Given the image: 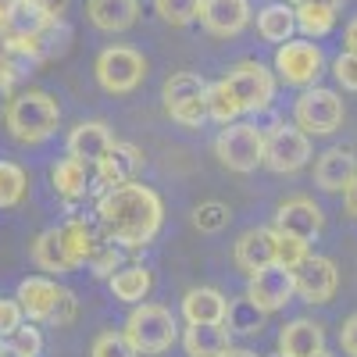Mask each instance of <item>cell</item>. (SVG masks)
I'll return each instance as SVG.
<instances>
[{
	"mask_svg": "<svg viewBox=\"0 0 357 357\" xmlns=\"http://www.w3.org/2000/svg\"><path fill=\"white\" fill-rule=\"evenodd\" d=\"M161 222H165V204L139 178L97 193V225L122 250H143L146 243H154Z\"/></svg>",
	"mask_w": 357,
	"mask_h": 357,
	"instance_id": "6da1fadb",
	"label": "cell"
},
{
	"mask_svg": "<svg viewBox=\"0 0 357 357\" xmlns=\"http://www.w3.org/2000/svg\"><path fill=\"white\" fill-rule=\"evenodd\" d=\"M57 126H61V104L50 93H43V89H22V93H15L4 107L8 136L25 143V146L47 143L57 132Z\"/></svg>",
	"mask_w": 357,
	"mask_h": 357,
	"instance_id": "7a4b0ae2",
	"label": "cell"
},
{
	"mask_svg": "<svg viewBox=\"0 0 357 357\" xmlns=\"http://www.w3.org/2000/svg\"><path fill=\"white\" fill-rule=\"evenodd\" d=\"M122 333L139 357H158V354H168L172 343L178 340V325H175V314L168 307L143 301L129 311Z\"/></svg>",
	"mask_w": 357,
	"mask_h": 357,
	"instance_id": "3957f363",
	"label": "cell"
},
{
	"mask_svg": "<svg viewBox=\"0 0 357 357\" xmlns=\"http://www.w3.org/2000/svg\"><path fill=\"white\" fill-rule=\"evenodd\" d=\"M215 158L236 175L257 172L264 165V129H257L254 122L222 126V132L215 136Z\"/></svg>",
	"mask_w": 357,
	"mask_h": 357,
	"instance_id": "277c9868",
	"label": "cell"
},
{
	"mask_svg": "<svg viewBox=\"0 0 357 357\" xmlns=\"http://www.w3.org/2000/svg\"><path fill=\"white\" fill-rule=\"evenodd\" d=\"M161 100L172 122L183 129H200L207 122V82L197 72H175L161 86Z\"/></svg>",
	"mask_w": 357,
	"mask_h": 357,
	"instance_id": "5b68a950",
	"label": "cell"
},
{
	"mask_svg": "<svg viewBox=\"0 0 357 357\" xmlns=\"http://www.w3.org/2000/svg\"><path fill=\"white\" fill-rule=\"evenodd\" d=\"M343 118H347L343 97L325 86L301 89V97L293 104V126L307 136H333L343 126Z\"/></svg>",
	"mask_w": 357,
	"mask_h": 357,
	"instance_id": "8992f818",
	"label": "cell"
},
{
	"mask_svg": "<svg viewBox=\"0 0 357 357\" xmlns=\"http://www.w3.org/2000/svg\"><path fill=\"white\" fill-rule=\"evenodd\" d=\"M97 82L104 93H114V97H126L132 93V89H139V82L146 79V57L132 47H122V43H114V47H104L97 54Z\"/></svg>",
	"mask_w": 357,
	"mask_h": 357,
	"instance_id": "52a82bcc",
	"label": "cell"
},
{
	"mask_svg": "<svg viewBox=\"0 0 357 357\" xmlns=\"http://www.w3.org/2000/svg\"><path fill=\"white\" fill-rule=\"evenodd\" d=\"M311 161V136L289 122H275L264 132V168L275 175H293Z\"/></svg>",
	"mask_w": 357,
	"mask_h": 357,
	"instance_id": "ba28073f",
	"label": "cell"
},
{
	"mask_svg": "<svg viewBox=\"0 0 357 357\" xmlns=\"http://www.w3.org/2000/svg\"><path fill=\"white\" fill-rule=\"evenodd\" d=\"M225 82L236 93V100H240L243 114H261V111L272 107V100H275V72L264 68L261 61L232 65L225 72Z\"/></svg>",
	"mask_w": 357,
	"mask_h": 357,
	"instance_id": "9c48e42d",
	"label": "cell"
},
{
	"mask_svg": "<svg viewBox=\"0 0 357 357\" xmlns=\"http://www.w3.org/2000/svg\"><path fill=\"white\" fill-rule=\"evenodd\" d=\"M321 65H325V54L314 40H289L275 50V79L296 89L318 86Z\"/></svg>",
	"mask_w": 357,
	"mask_h": 357,
	"instance_id": "30bf717a",
	"label": "cell"
},
{
	"mask_svg": "<svg viewBox=\"0 0 357 357\" xmlns=\"http://www.w3.org/2000/svg\"><path fill=\"white\" fill-rule=\"evenodd\" d=\"M243 296L261 314H275L296 296L293 272H286V268H279V264H268V268H261V272L247 275V293Z\"/></svg>",
	"mask_w": 357,
	"mask_h": 357,
	"instance_id": "8fae6325",
	"label": "cell"
},
{
	"mask_svg": "<svg viewBox=\"0 0 357 357\" xmlns=\"http://www.w3.org/2000/svg\"><path fill=\"white\" fill-rule=\"evenodd\" d=\"M293 286H296V296L307 304H329L336 289H340V268L333 257H321V254H311L301 268L293 272Z\"/></svg>",
	"mask_w": 357,
	"mask_h": 357,
	"instance_id": "7c38bea8",
	"label": "cell"
},
{
	"mask_svg": "<svg viewBox=\"0 0 357 357\" xmlns=\"http://www.w3.org/2000/svg\"><path fill=\"white\" fill-rule=\"evenodd\" d=\"M139 172H143V151L136 143L114 139L107 158L100 165H93V190H89V193H104V190H114V186L136 183Z\"/></svg>",
	"mask_w": 357,
	"mask_h": 357,
	"instance_id": "4fadbf2b",
	"label": "cell"
},
{
	"mask_svg": "<svg viewBox=\"0 0 357 357\" xmlns=\"http://www.w3.org/2000/svg\"><path fill=\"white\" fill-rule=\"evenodd\" d=\"M250 18H254L250 0H204L197 22L204 25V33L229 40V36H240L250 25Z\"/></svg>",
	"mask_w": 357,
	"mask_h": 357,
	"instance_id": "5bb4252c",
	"label": "cell"
},
{
	"mask_svg": "<svg viewBox=\"0 0 357 357\" xmlns=\"http://www.w3.org/2000/svg\"><path fill=\"white\" fill-rule=\"evenodd\" d=\"M61 293L65 286H57L50 275H29L18 282V293H15V301L25 314V321H36V325H50L54 311H57V301H61Z\"/></svg>",
	"mask_w": 357,
	"mask_h": 357,
	"instance_id": "9a60e30c",
	"label": "cell"
},
{
	"mask_svg": "<svg viewBox=\"0 0 357 357\" xmlns=\"http://www.w3.org/2000/svg\"><path fill=\"white\" fill-rule=\"evenodd\" d=\"M272 229L279 232H289V236H301V240H318L321 229H325V215L321 207L311 200V197H289L275 207V222Z\"/></svg>",
	"mask_w": 357,
	"mask_h": 357,
	"instance_id": "2e32d148",
	"label": "cell"
},
{
	"mask_svg": "<svg viewBox=\"0 0 357 357\" xmlns=\"http://www.w3.org/2000/svg\"><path fill=\"white\" fill-rule=\"evenodd\" d=\"M57 236H61V247H65L72 268H86L89 257L97 254V247L107 240L97 225V218H65L57 225Z\"/></svg>",
	"mask_w": 357,
	"mask_h": 357,
	"instance_id": "e0dca14e",
	"label": "cell"
},
{
	"mask_svg": "<svg viewBox=\"0 0 357 357\" xmlns=\"http://www.w3.org/2000/svg\"><path fill=\"white\" fill-rule=\"evenodd\" d=\"M232 261L247 275L261 272V268H268V264H275V229L272 225L247 229L240 240L232 243Z\"/></svg>",
	"mask_w": 357,
	"mask_h": 357,
	"instance_id": "ac0fdd59",
	"label": "cell"
},
{
	"mask_svg": "<svg viewBox=\"0 0 357 357\" xmlns=\"http://www.w3.org/2000/svg\"><path fill=\"white\" fill-rule=\"evenodd\" d=\"M354 175H357V154L347 146H329L314 161V186L325 193H343Z\"/></svg>",
	"mask_w": 357,
	"mask_h": 357,
	"instance_id": "d6986e66",
	"label": "cell"
},
{
	"mask_svg": "<svg viewBox=\"0 0 357 357\" xmlns=\"http://www.w3.org/2000/svg\"><path fill=\"white\" fill-rule=\"evenodd\" d=\"M65 146H68V158H79L86 165H100L114 146V132L107 129V122H79L68 132Z\"/></svg>",
	"mask_w": 357,
	"mask_h": 357,
	"instance_id": "ffe728a7",
	"label": "cell"
},
{
	"mask_svg": "<svg viewBox=\"0 0 357 357\" xmlns=\"http://www.w3.org/2000/svg\"><path fill=\"white\" fill-rule=\"evenodd\" d=\"M229 296L215 286H193L183 296V318L186 325H225Z\"/></svg>",
	"mask_w": 357,
	"mask_h": 357,
	"instance_id": "44dd1931",
	"label": "cell"
},
{
	"mask_svg": "<svg viewBox=\"0 0 357 357\" xmlns=\"http://www.w3.org/2000/svg\"><path fill=\"white\" fill-rule=\"evenodd\" d=\"M50 183H54V193L61 200H82L89 190H93V165H86L79 158H61L54 168H50Z\"/></svg>",
	"mask_w": 357,
	"mask_h": 357,
	"instance_id": "7402d4cb",
	"label": "cell"
},
{
	"mask_svg": "<svg viewBox=\"0 0 357 357\" xmlns=\"http://www.w3.org/2000/svg\"><path fill=\"white\" fill-rule=\"evenodd\" d=\"M325 350V333H321V325L311 321V318H293L282 325V333H279V354L282 357H311Z\"/></svg>",
	"mask_w": 357,
	"mask_h": 357,
	"instance_id": "603a6c76",
	"label": "cell"
},
{
	"mask_svg": "<svg viewBox=\"0 0 357 357\" xmlns=\"http://www.w3.org/2000/svg\"><path fill=\"white\" fill-rule=\"evenodd\" d=\"M86 15L100 33H126L139 18V0H86Z\"/></svg>",
	"mask_w": 357,
	"mask_h": 357,
	"instance_id": "cb8c5ba5",
	"label": "cell"
},
{
	"mask_svg": "<svg viewBox=\"0 0 357 357\" xmlns=\"http://www.w3.org/2000/svg\"><path fill=\"white\" fill-rule=\"evenodd\" d=\"M232 347V333L225 325H186L183 350L186 357H222Z\"/></svg>",
	"mask_w": 357,
	"mask_h": 357,
	"instance_id": "d4e9b609",
	"label": "cell"
},
{
	"mask_svg": "<svg viewBox=\"0 0 357 357\" xmlns=\"http://www.w3.org/2000/svg\"><path fill=\"white\" fill-rule=\"evenodd\" d=\"M29 257H33V264L40 268V272H50V275H68V272H75L72 261H68V254H65V247H61L57 225H54V229H43V232L36 236L33 247H29Z\"/></svg>",
	"mask_w": 357,
	"mask_h": 357,
	"instance_id": "484cf974",
	"label": "cell"
},
{
	"mask_svg": "<svg viewBox=\"0 0 357 357\" xmlns=\"http://www.w3.org/2000/svg\"><path fill=\"white\" fill-rule=\"evenodd\" d=\"M107 286H111V293H114V301L136 307V304L146 301V293H151L154 279H151V272H146L143 264H122V268H118V272L107 279Z\"/></svg>",
	"mask_w": 357,
	"mask_h": 357,
	"instance_id": "4316f807",
	"label": "cell"
},
{
	"mask_svg": "<svg viewBox=\"0 0 357 357\" xmlns=\"http://www.w3.org/2000/svg\"><path fill=\"white\" fill-rule=\"evenodd\" d=\"M293 33H296V11L286 4H268V8H261L257 11V36L261 40H268V43H289L293 40Z\"/></svg>",
	"mask_w": 357,
	"mask_h": 357,
	"instance_id": "83f0119b",
	"label": "cell"
},
{
	"mask_svg": "<svg viewBox=\"0 0 357 357\" xmlns=\"http://www.w3.org/2000/svg\"><path fill=\"white\" fill-rule=\"evenodd\" d=\"M296 11V33H304L307 40H321L336 29V11L325 4H311V0H301L293 8Z\"/></svg>",
	"mask_w": 357,
	"mask_h": 357,
	"instance_id": "f1b7e54d",
	"label": "cell"
},
{
	"mask_svg": "<svg viewBox=\"0 0 357 357\" xmlns=\"http://www.w3.org/2000/svg\"><path fill=\"white\" fill-rule=\"evenodd\" d=\"M240 114H243V107H240V100H236V93L229 89L225 79L207 82V122H215V126H232Z\"/></svg>",
	"mask_w": 357,
	"mask_h": 357,
	"instance_id": "f546056e",
	"label": "cell"
},
{
	"mask_svg": "<svg viewBox=\"0 0 357 357\" xmlns=\"http://www.w3.org/2000/svg\"><path fill=\"white\" fill-rule=\"evenodd\" d=\"M29 193V175L15 161H0V207H18Z\"/></svg>",
	"mask_w": 357,
	"mask_h": 357,
	"instance_id": "4dcf8cb0",
	"label": "cell"
},
{
	"mask_svg": "<svg viewBox=\"0 0 357 357\" xmlns=\"http://www.w3.org/2000/svg\"><path fill=\"white\" fill-rule=\"evenodd\" d=\"M307 257H311V243H307V240L275 229V264H279V268H286V272H296V268H301Z\"/></svg>",
	"mask_w": 357,
	"mask_h": 357,
	"instance_id": "1f68e13d",
	"label": "cell"
},
{
	"mask_svg": "<svg viewBox=\"0 0 357 357\" xmlns=\"http://www.w3.org/2000/svg\"><path fill=\"white\" fill-rule=\"evenodd\" d=\"M261 325H264V314L247 301H229V314H225V329L229 333H247V336H254V333H261Z\"/></svg>",
	"mask_w": 357,
	"mask_h": 357,
	"instance_id": "d6a6232c",
	"label": "cell"
},
{
	"mask_svg": "<svg viewBox=\"0 0 357 357\" xmlns=\"http://www.w3.org/2000/svg\"><path fill=\"white\" fill-rule=\"evenodd\" d=\"M200 4L204 0H154V11L161 22L183 29V25H193L200 18Z\"/></svg>",
	"mask_w": 357,
	"mask_h": 357,
	"instance_id": "836d02e7",
	"label": "cell"
},
{
	"mask_svg": "<svg viewBox=\"0 0 357 357\" xmlns=\"http://www.w3.org/2000/svg\"><path fill=\"white\" fill-rule=\"evenodd\" d=\"M11 357H43V333L36 321H22L18 329L8 336Z\"/></svg>",
	"mask_w": 357,
	"mask_h": 357,
	"instance_id": "e575fe53",
	"label": "cell"
},
{
	"mask_svg": "<svg viewBox=\"0 0 357 357\" xmlns=\"http://www.w3.org/2000/svg\"><path fill=\"white\" fill-rule=\"evenodd\" d=\"M229 218H232V211L222 200H204L193 207V229H200V232H222L229 225Z\"/></svg>",
	"mask_w": 357,
	"mask_h": 357,
	"instance_id": "d590c367",
	"label": "cell"
},
{
	"mask_svg": "<svg viewBox=\"0 0 357 357\" xmlns=\"http://www.w3.org/2000/svg\"><path fill=\"white\" fill-rule=\"evenodd\" d=\"M122 264H126V250H122V247H114L111 240H104V243L97 247V254L89 257L86 268H89V272H93L97 279H111Z\"/></svg>",
	"mask_w": 357,
	"mask_h": 357,
	"instance_id": "8d00e7d4",
	"label": "cell"
},
{
	"mask_svg": "<svg viewBox=\"0 0 357 357\" xmlns=\"http://www.w3.org/2000/svg\"><path fill=\"white\" fill-rule=\"evenodd\" d=\"M89 357H139L132 350V343L126 340V333H114V329H104L93 347H89Z\"/></svg>",
	"mask_w": 357,
	"mask_h": 357,
	"instance_id": "74e56055",
	"label": "cell"
},
{
	"mask_svg": "<svg viewBox=\"0 0 357 357\" xmlns=\"http://www.w3.org/2000/svg\"><path fill=\"white\" fill-rule=\"evenodd\" d=\"M333 75L336 82L347 89V93H357V54H340L336 61H333Z\"/></svg>",
	"mask_w": 357,
	"mask_h": 357,
	"instance_id": "f35d334b",
	"label": "cell"
},
{
	"mask_svg": "<svg viewBox=\"0 0 357 357\" xmlns=\"http://www.w3.org/2000/svg\"><path fill=\"white\" fill-rule=\"evenodd\" d=\"M22 321H25V314H22L18 301H8V296H0V340H8Z\"/></svg>",
	"mask_w": 357,
	"mask_h": 357,
	"instance_id": "ab89813d",
	"label": "cell"
},
{
	"mask_svg": "<svg viewBox=\"0 0 357 357\" xmlns=\"http://www.w3.org/2000/svg\"><path fill=\"white\" fill-rule=\"evenodd\" d=\"M75 314H79V296H75L72 289H65V293H61V301H57V311H54L50 325H54V329H65V325L75 321Z\"/></svg>",
	"mask_w": 357,
	"mask_h": 357,
	"instance_id": "60d3db41",
	"label": "cell"
},
{
	"mask_svg": "<svg viewBox=\"0 0 357 357\" xmlns=\"http://www.w3.org/2000/svg\"><path fill=\"white\" fill-rule=\"evenodd\" d=\"M340 347L347 357H357V314H350L340 329Z\"/></svg>",
	"mask_w": 357,
	"mask_h": 357,
	"instance_id": "b9f144b4",
	"label": "cell"
},
{
	"mask_svg": "<svg viewBox=\"0 0 357 357\" xmlns=\"http://www.w3.org/2000/svg\"><path fill=\"white\" fill-rule=\"evenodd\" d=\"M343 207H347V215L350 218H357V175L347 183V190H343Z\"/></svg>",
	"mask_w": 357,
	"mask_h": 357,
	"instance_id": "7bdbcfd3",
	"label": "cell"
},
{
	"mask_svg": "<svg viewBox=\"0 0 357 357\" xmlns=\"http://www.w3.org/2000/svg\"><path fill=\"white\" fill-rule=\"evenodd\" d=\"M343 50L347 54H357V18H350L347 29H343Z\"/></svg>",
	"mask_w": 357,
	"mask_h": 357,
	"instance_id": "ee69618b",
	"label": "cell"
},
{
	"mask_svg": "<svg viewBox=\"0 0 357 357\" xmlns=\"http://www.w3.org/2000/svg\"><path fill=\"white\" fill-rule=\"evenodd\" d=\"M40 8H43L50 18H57V22H61V15L68 11V0H40Z\"/></svg>",
	"mask_w": 357,
	"mask_h": 357,
	"instance_id": "f6af8a7d",
	"label": "cell"
},
{
	"mask_svg": "<svg viewBox=\"0 0 357 357\" xmlns=\"http://www.w3.org/2000/svg\"><path fill=\"white\" fill-rule=\"evenodd\" d=\"M222 357H257V354H254V350H247V347H229Z\"/></svg>",
	"mask_w": 357,
	"mask_h": 357,
	"instance_id": "bcb514c9",
	"label": "cell"
},
{
	"mask_svg": "<svg viewBox=\"0 0 357 357\" xmlns=\"http://www.w3.org/2000/svg\"><path fill=\"white\" fill-rule=\"evenodd\" d=\"M311 4H325V8H333V11H340L347 0H311Z\"/></svg>",
	"mask_w": 357,
	"mask_h": 357,
	"instance_id": "7dc6e473",
	"label": "cell"
},
{
	"mask_svg": "<svg viewBox=\"0 0 357 357\" xmlns=\"http://www.w3.org/2000/svg\"><path fill=\"white\" fill-rule=\"evenodd\" d=\"M8 100H11V89L0 86V107H8Z\"/></svg>",
	"mask_w": 357,
	"mask_h": 357,
	"instance_id": "c3c4849f",
	"label": "cell"
},
{
	"mask_svg": "<svg viewBox=\"0 0 357 357\" xmlns=\"http://www.w3.org/2000/svg\"><path fill=\"white\" fill-rule=\"evenodd\" d=\"M0 357H11V347H8V340H0Z\"/></svg>",
	"mask_w": 357,
	"mask_h": 357,
	"instance_id": "681fc988",
	"label": "cell"
},
{
	"mask_svg": "<svg viewBox=\"0 0 357 357\" xmlns=\"http://www.w3.org/2000/svg\"><path fill=\"white\" fill-rule=\"evenodd\" d=\"M311 357H333L329 350H318V354H311Z\"/></svg>",
	"mask_w": 357,
	"mask_h": 357,
	"instance_id": "f907efd6",
	"label": "cell"
},
{
	"mask_svg": "<svg viewBox=\"0 0 357 357\" xmlns=\"http://www.w3.org/2000/svg\"><path fill=\"white\" fill-rule=\"evenodd\" d=\"M286 4H301V0H286Z\"/></svg>",
	"mask_w": 357,
	"mask_h": 357,
	"instance_id": "816d5d0a",
	"label": "cell"
},
{
	"mask_svg": "<svg viewBox=\"0 0 357 357\" xmlns=\"http://www.w3.org/2000/svg\"><path fill=\"white\" fill-rule=\"evenodd\" d=\"M272 357H282V354H272Z\"/></svg>",
	"mask_w": 357,
	"mask_h": 357,
	"instance_id": "f5cc1de1",
	"label": "cell"
}]
</instances>
